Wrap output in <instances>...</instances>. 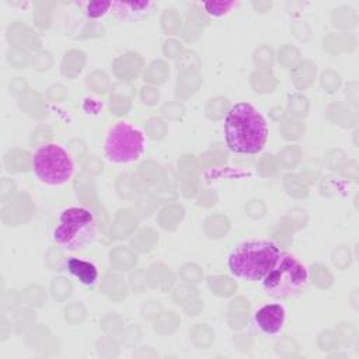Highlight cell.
Returning <instances> with one entry per match:
<instances>
[{"mask_svg":"<svg viewBox=\"0 0 359 359\" xmlns=\"http://www.w3.org/2000/svg\"><path fill=\"white\" fill-rule=\"evenodd\" d=\"M224 139L231 151L238 154H255L261 151L266 143V122L251 104L238 102L233 105L226 115Z\"/></svg>","mask_w":359,"mask_h":359,"instance_id":"1","label":"cell"},{"mask_svg":"<svg viewBox=\"0 0 359 359\" xmlns=\"http://www.w3.org/2000/svg\"><path fill=\"white\" fill-rule=\"evenodd\" d=\"M280 250L266 240H251L237 245L229 255L230 272L244 280H262L278 262Z\"/></svg>","mask_w":359,"mask_h":359,"instance_id":"2","label":"cell"},{"mask_svg":"<svg viewBox=\"0 0 359 359\" xmlns=\"http://www.w3.org/2000/svg\"><path fill=\"white\" fill-rule=\"evenodd\" d=\"M97 234L94 215L81 206H72L60 212L52 231V240L66 251H79L93 243Z\"/></svg>","mask_w":359,"mask_h":359,"instance_id":"3","label":"cell"},{"mask_svg":"<svg viewBox=\"0 0 359 359\" xmlns=\"http://www.w3.org/2000/svg\"><path fill=\"white\" fill-rule=\"evenodd\" d=\"M307 278V269L296 257L289 252H280L275 266L262 279V286L269 296L286 299L299 293L304 287Z\"/></svg>","mask_w":359,"mask_h":359,"instance_id":"4","label":"cell"},{"mask_svg":"<svg viewBox=\"0 0 359 359\" xmlns=\"http://www.w3.org/2000/svg\"><path fill=\"white\" fill-rule=\"evenodd\" d=\"M32 168L36 178L48 185L67 182L74 170L67 151L56 143H46L35 151L32 157Z\"/></svg>","mask_w":359,"mask_h":359,"instance_id":"5","label":"cell"},{"mask_svg":"<svg viewBox=\"0 0 359 359\" xmlns=\"http://www.w3.org/2000/svg\"><path fill=\"white\" fill-rule=\"evenodd\" d=\"M144 139L139 129L128 122H116L108 132L104 143L105 157L111 163H132L140 157Z\"/></svg>","mask_w":359,"mask_h":359,"instance_id":"6","label":"cell"},{"mask_svg":"<svg viewBox=\"0 0 359 359\" xmlns=\"http://www.w3.org/2000/svg\"><path fill=\"white\" fill-rule=\"evenodd\" d=\"M255 324L265 334H276L285 323V309L280 304H265L255 311Z\"/></svg>","mask_w":359,"mask_h":359,"instance_id":"7","label":"cell"},{"mask_svg":"<svg viewBox=\"0 0 359 359\" xmlns=\"http://www.w3.org/2000/svg\"><path fill=\"white\" fill-rule=\"evenodd\" d=\"M153 7V3L150 1H133V3H122V1H112L111 8L114 10V14L118 18L122 20H139L143 18L147 13H150V8Z\"/></svg>","mask_w":359,"mask_h":359,"instance_id":"8","label":"cell"},{"mask_svg":"<svg viewBox=\"0 0 359 359\" xmlns=\"http://www.w3.org/2000/svg\"><path fill=\"white\" fill-rule=\"evenodd\" d=\"M67 271L77 278L83 285L91 286L98 278V271L94 264L80 259V258H69L67 259Z\"/></svg>","mask_w":359,"mask_h":359,"instance_id":"9","label":"cell"},{"mask_svg":"<svg viewBox=\"0 0 359 359\" xmlns=\"http://www.w3.org/2000/svg\"><path fill=\"white\" fill-rule=\"evenodd\" d=\"M236 3L234 1H210L205 3V8L210 15H223L229 11L230 7H233Z\"/></svg>","mask_w":359,"mask_h":359,"instance_id":"10","label":"cell"},{"mask_svg":"<svg viewBox=\"0 0 359 359\" xmlns=\"http://www.w3.org/2000/svg\"><path fill=\"white\" fill-rule=\"evenodd\" d=\"M86 7L88 17H100L111 7V1H91L87 3Z\"/></svg>","mask_w":359,"mask_h":359,"instance_id":"11","label":"cell"}]
</instances>
